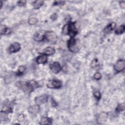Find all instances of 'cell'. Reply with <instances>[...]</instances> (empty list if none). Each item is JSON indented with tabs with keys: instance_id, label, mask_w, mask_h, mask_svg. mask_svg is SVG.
Segmentation results:
<instances>
[{
	"instance_id": "obj_26",
	"label": "cell",
	"mask_w": 125,
	"mask_h": 125,
	"mask_svg": "<svg viewBox=\"0 0 125 125\" xmlns=\"http://www.w3.org/2000/svg\"><path fill=\"white\" fill-rule=\"evenodd\" d=\"M24 118H25V116L24 114H21L18 117V120L19 122H23V120H24Z\"/></svg>"
},
{
	"instance_id": "obj_17",
	"label": "cell",
	"mask_w": 125,
	"mask_h": 125,
	"mask_svg": "<svg viewBox=\"0 0 125 125\" xmlns=\"http://www.w3.org/2000/svg\"><path fill=\"white\" fill-rule=\"evenodd\" d=\"M107 119V114L105 113H101L98 118L99 122H103L106 121Z\"/></svg>"
},
{
	"instance_id": "obj_9",
	"label": "cell",
	"mask_w": 125,
	"mask_h": 125,
	"mask_svg": "<svg viewBox=\"0 0 125 125\" xmlns=\"http://www.w3.org/2000/svg\"><path fill=\"white\" fill-rule=\"evenodd\" d=\"M20 49V45L18 43H15L9 47V51L10 53H15L18 51Z\"/></svg>"
},
{
	"instance_id": "obj_3",
	"label": "cell",
	"mask_w": 125,
	"mask_h": 125,
	"mask_svg": "<svg viewBox=\"0 0 125 125\" xmlns=\"http://www.w3.org/2000/svg\"><path fill=\"white\" fill-rule=\"evenodd\" d=\"M45 36L49 42L53 43L56 42L58 38L56 34L53 31H48L46 33Z\"/></svg>"
},
{
	"instance_id": "obj_28",
	"label": "cell",
	"mask_w": 125,
	"mask_h": 125,
	"mask_svg": "<svg viewBox=\"0 0 125 125\" xmlns=\"http://www.w3.org/2000/svg\"><path fill=\"white\" fill-rule=\"evenodd\" d=\"M26 3V1H19L18 2L17 5L19 6H22L25 5Z\"/></svg>"
},
{
	"instance_id": "obj_14",
	"label": "cell",
	"mask_w": 125,
	"mask_h": 125,
	"mask_svg": "<svg viewBox=\"0 0 125 125\" xmlns=\"http://www.w3.org/2000/svg\"><path fill=\"white\" fill-rule=\"evenodd\" d=\"M52 123V119L47 117H44L41 120V125H49Z\"/></svg>"
},
{
	"instance_id": "obj_25",
	"label": "cell",
	"mask_w": 125,
	"mask_h": 125,
	"mask_svg": "<svg viewBox=\"0 0 125 125\" xmlns=\"http://www.w3.org/2000/svg\"><path fill=\"white\" fill-rule=\"evenodd\" d=\"M97 65H98V60L97 59L94 60L91 62V67L93 68H95L97 66Z\"/></svg>"
},
{
	"instance_id": "obj_32",
	"label": "cell",
	"mask_w": 125,
	"mask_h": 125,
	"mask_svg": "<svg viewBox=\"0 0 125 125\" xmlns=\"http://www.w3.org/2000/svg\"><path fill=\"white\" fill-rule=\"evenodd\" d=\"M0 4H1V8H2V5H3V3H2V1L0 2Z\"/></svg>"
},
{
	"instance_id": "obj_15",
	"label": "cell",
	"mask_w": 125,
	"mask_h": 125,
	"mask_svg": "<svg viewBox=\"0 0 125 125\" xmlns=\"http://www.w3.org/2000/svg\"><path fill=\"white\" fill-rule=\"evenodd\" d=\"M116 27V24L115 23H112L109 25L104 29V31L106 33H109L111 31L113 30Z\"/></svg>"
},
{
	"instance_id": "obj_23",
	"label": "cell",
	"mask_w": 125,
	"mask_h": 125,
	"mask_svg": "<svg viewBox=\"0 0 125 125\" xmlns=\"http://www.w3.org/2000/svg\"><path fill=\"white\" fill-rule=\"evenodd\" d=\"M25 67L24 66H20L19 68V69H18V73H17V74L20 75H22L24 72L25 71Z\"/></svg>"
},
{
	"instance_id": "obj_6",
	"label": "cell",
	"mask_w": 125,
	"mask_h": 125,
	"mask_svg": "<svg viewBox=\"0 0 125 125\" xmlns=\"http://www.w3.org/2000/svg\"><path fill=\"white\" fill-rule=\"evenodd\" d=\"M125 68V61L123 60H120L117 61L116 64L114 66V69L117 72L123 71Z\"/></svg>"
},
{
	"instance_id": "obj_20",
	"label": "cell",
	"mask_w": 125,
	"mask_h": 125,
	"mask_svg": "<svg viewBox=\"0 0 125 125\" xmlns=\"http://www.w3.org/2000/svg\"><path fill=\"white\" fill-rule=\"evenodd\" d=\"M38 23V19L36 18L32 17L29 19L28 24L30 25H34Z\"/></svg>"
},
{
	"instance_id": "obj_24",
	"label": "cell",
	"mask_w": 125,
	"mask_h": 125,
	"mask_svg": "<svg viewBox=\"0 0 125 125\" xmlns=\"http://www.w3.org/2000/svg\"><path fill=\"white\" fill-rule=\"evenodd\" d=\"M93 94H94V96H95V97L97 99H98V100L100 99V98L101 97V93H100L99 91H95L94 92Z\"/></svg>"
},
{
	"instance_id": "obj_5",
	"label": "cell",
	"mask_w": 125,
	"mask_h": 125,
	"mask_svg": "<svg viewBox=\"0 0 125 125\" xmlns=\"http://www.w3.org/2000/svg\"><path fill=\"white\" fill-rule=\"evenodd\" d=\"M77 33L75 24L74 23H70L68 24V34L71 37L73 38Z\"/></svg>"
},
{
	"instance_id": "obj_12",
	"label": "cell",
	"mask_w": 125,
	"mask_h": 125,
	"mask_svg": "<svg viewBox=\"0 0 125 125\" xmlns=\"http://www.w3.org/2000/svg\"><path fill=\"white\" fill-rule=\"evenodd\" d=\"M47 57L45 55H43L39 56L37 59L36 62L38 64H44L47 61Z\"/></svg>"
},
{
	"instance_id": "obj_8",
	"label": "cell",
	"mask_w": 125,
	"mask_h": 125,
	"mask_svg": "<svg viewBox=\"0 0 125 125\" xmlns=\"http://www.w3.org/2000/svg\"><path fill=\"white\" fill-rule=\"evenodd\" d=\"M47 99L48 97L47 95H43L36 97V98L35 99V101L38 105H40L46 103L47 101Z\"/></svg>"
},
{
	"instance_id": "obj_10",
	"label": "cell",
	"mask_w": 125,
	"mask_h": 125,
	"mask_svg": "<svg viewBox=\"0 0 125 125\" xmlns=\"http://www.w3.org/2000/svg\"><path fill=\"white\" fill-rule=\"evenodd\" d=\"M55 52V50L54 48L48 47L45 48L43 51V54L45 55H50L54 54Z\"/></svg>"
},
{
	"instance_id": "obj_13",
	"label": "cell",
	"mask_w": 125,
	"mask_h": 125,
	"mask_svg": "<svg viewBox=\"0 0 125 125\" xmlns=\"http://www.w3.org/2000/svg\"><path fill=\"white\" fill-rule=\"evenodd\" d=\"M39 109H40L39 106L37 105H35V106L30 107L28 108V110L31 113L36 114L39 112Z\"/></svg>"
},
{
	"instance_id": "obj_16",
	"label": "cell",
	"mask_w": 125,
	"mask_h": 125,
	"mask_svg": "<svg viewBox=\"0 0 125 125\" xmlns=\"http://www.w3.org/2000/svg\"><path fill=\"white\" fill-rule=\"evenodd\" d=\"M44 38H45V35L41 34V33H38V32L36 33L34 36V40L38 42H41L42 41H43Z\"/></svg>"
},
{
	"instance_id": "obj_7",
	"label": "cell",
	"mask_w": 125,
	"mask_h": 125,
	"mask_svg": "<svg viewBox=\"0 0 125 125\" xmlns=\"http://www.w3.org/2000/svg\"><path fill=\"white\" fill-rule=\"evenodd\" d=\"M50 68L54 73H58L61 70V66L58 62H53L52 64H50Z\"/></svg>"
},
{
	"instance_id": "obj_27",
	"label": "cell",
	"mask_w": 125,
	"mask_h": 125,
	"mask_svg": "<svg viewBox=\"0 0 125 125\" xmlns=\"http://www.w3.org/2000/svg\"><path fill=\"white\" fill-rule=\"evenodd\" d=\"M94 78L96 80H99L101 78V75L99 72H96L94 75Z\"/></svg>"
},
{
	"instance_id": "obj_19",
	"label": "cell",
	"mask_w": 125,
	"mask_h": 125,
	"mask_svg": "<svg viewBox=\"0 0 125 125\" xmlns=\"http://www.w3.org/2000/svg\"><path fill=\"white\" fill-rule=\"evenodd\" d=\"M44 4V2L43 1H36L34 3L33 6L35 9H39Z\"/></svg>"
},
{
	"instance_id": "obj_4",
	"label": "cell",
	"mask_w": 125,
	"mask_h": 125,
	"mask_svg": "<svg viewBox=\"0 0 125 125\" xmlns=\"http://www.w3.org/2000/svg\"><path fill=\"white\" fill-rule=\"evenodd\" d=\"M68 47L72 52H76L78 51V48L76 46V40L73 38H71L68 42Z\"/></svg>"
},
{
	"instance_id": "obj_1",
	"label": "cell",
	"mask_w": 125,
	"mask_h": 125,
	"mask_svg": "<svg viewBox=\"0 0 125 125\" xmlns=\"http://www.w3.org/2000/svg\"><path fill=\"white\" fill-rule=\"evenodd\" d=\"M16 85L19 88L22 89L24 91L29 92L33 90V89L30 86L29 82L26 83L25 82L22 81H18L17 82Z\"/></svg>"
},
{
	"instance_id": "obj_2",
	"label": "cell",
	"mask_w": 125,
	"mask_h": 125,
	"mask_svg": "<svg viewBox=\"0 0 125 125\" xmlns=\"http://www.w3.org/2000/svg\"><path fill=\"white\" fill-rule=\"evenodd\" d=\"M62 86V83L61 81L57 80H52L49 81L47 87L50 89H59Z\"/></svg>"
},
{
	"instance_id": "obj_21",
	"label": "cell",
	"mask_w": 125,
	"mask_h": 125,
	"mask_svg": "<svg viewBox=\"0 0 125 125\" xmlns=\"http://www.w3.org/2000/svg\"><path fill=\"white\" fill-rule=\"evenodd\" d=\"M62 33L65 35L68 34V24H67L64 26L62 29Z\"/></svg>"
},
{
	"instance_id": "obj_18",
	"label": "cell",
	"mask_w": 125,
	"mask_h": 125,
	"mask_svg": "<svg viewBox=\"0 0 125 125\" xmlns=\"http://www.w3.org/2000/svg\"><path fill=\"white\" fill-rule=\"evenodd\" d=\"M125 27L124 25H122L120 26H119L115 31V33L117 35L121 34L123 33L125 31Z\"/></svg>"
},
{
	"instance_id": "obj_22",
	"label": "cell",
	"mask_w": 125,
	"mask_h": 125,
	"mask_svg": "<svg viewBox=\"0 0 125 125\" xmlns=\"http://www.w3.org/2000/svg\"><path fill=\"white\" fill-rule=\"evenodd\" d=\"M124 109H125V105L124 103H123V104H120V105L117 107L116 110L117 112H120L121 111H123L124 110Z\"/></svg>"
},
{
	"instance_id": "obj_11",
	"label": "cell",
	"mask_w": 125,
	"mask_h": 125,
	"mask_svg": "<svg viewBox=\"0 0 125 125\" xmlns=\"http://www.w3.org/2000/svg\"><path fill=\"white\" fill-rule=\"evenodd\" d=\"M11 30L10 28L6 27L5 26L2 25L1 27V35H8L11 33Z\"/></svg>"
},
{
	"instance_id": "obj_29",
	"label": "cell",
	"mask_w": 125,
	"mask_h": 125,
	"mask_svg": "<svg viewBox=\"0 0 125 125\" xmlns=\"http://www.w3.org/2000/svg\"><path fill=\"white\" fill-rule=\"evenodd\" d=\"M65 4L64 1H57L55 2L54 3V5H64Z\"/></svg>"
},
{
	"instance_id": "obj_30",
	"label": "cell",
	"mask_w": 125,
	"mask_h": 125,
	"mask_svg": "<svg viewBox=\"0 0 125 125\" xmlns=\"http://www.w3.org/2000/svg\"><path fill=\"white\" fill-rule=\"evenodd\" d=\"M51 18L53 20H55L57 19V15L56 14H54L52 15H51Z\"/></svg>"
},
{
	"instance_id": "obj_31",
	"label": "cell",
	"mask_w": 125,
	"mask_h": 125,
	"mask_svg": "<svg viewBox=\"0 0 125 125\" xmlns=\"http://www.w3.org/2000/svg\"><path fill=\"white\" fill-rule=\"evenodd\" d=\"M120 7L122 8H124L125 7V3L124 1H122L120 3Z\"/></svg>"
}]
</instances>
